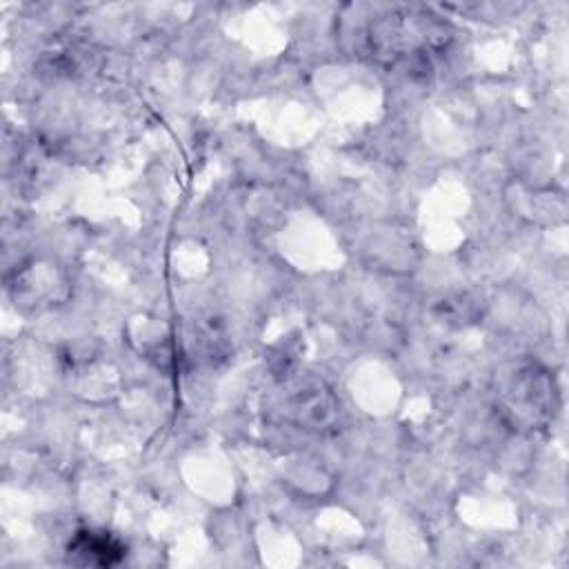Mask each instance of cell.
<instances>
[{
    "instance_id": "6da1fadb",
    "label": "cell",
    "mask_w": 569,
    "mask_h": 569,
    "mask_svg": "<svg viewBox=\"0 0 569 569\" xmlns=\"http://www.w3.org/2000/svg\"><path fill=\"white\" fill-rule=\"evenodd\" d=\"M69 552L85 556L89 565H114L123 558L125 549L107 536H96L92 532L78 534L76 541L69 545Z\"/></svg>"
}]
</instances>
